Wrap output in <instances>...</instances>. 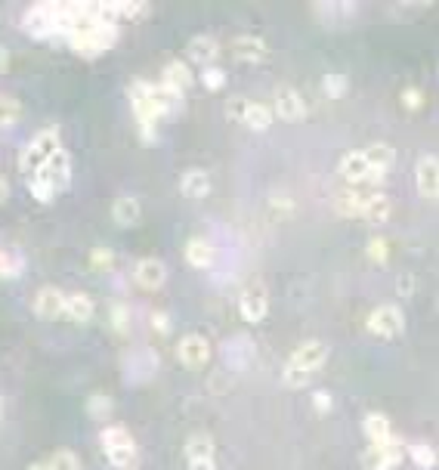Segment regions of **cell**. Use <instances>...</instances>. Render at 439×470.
Wrapping results in <instances>:
<instances>
[{
  "label": "cell",
  "mask_w": 439,
  "mask_h": 470,
  "mask_svg": "<svg viewBox=\"0 0 439 470\" xmlns=\"http://www.w3.org/2000/svg\"><path fill=\"white\" fill-rule=\"evenodd\" d=\"M130 96V109H134V118L140 124V136L146 146H155L158 143V115L152 109V84L149 81H134L127 90Z\"/></svg>",
  "instance_id": "3"
},
{
  "label": "cell",
  "mask_w": 439,
  "mask_h": 470,
  "mask_svg": "<svg viewBox=\"0 0 439 470\" xmlns=\"http://www.w3.org/2000/svg\"><path fill=\"white\" fill-rule=\"evenodd\" d=\"M177 359H180V366L192 368V372L204 368V366H208V359H211L208 337H202V335H183V337H180V343H177Z\"/></svg>",
  "instance_id": "10"
},
{
  "label": "cell",
  "mask_w": 439,
  "mask_h": 470,
  "mask_svg": "<svg viewBox=\"0 0 439 470\" xmlns=\"http://www.w3.org/2000/svg\"><path fill=\"white\" fill-rule=\"evenodd\" d=\"M223 356L232 368H244L250 359H254V343H250V337L238 335V337H232V341L223 343Z\"/></svg>",
  "instance_id": "21"
},
{
  "label": "cell",
  "mask_w": 439,
  "mask_h": 470,
  "mask_svg": "<svg viewBox=\"0 0 439 470\" xmlns=\"http://www.w3.org/2000/svg\"><path fill=\"white\" fill-rule=\"evenodd\" d=\"M25 470H47V461H37V465H28Z\"/></svg>",
  "instance_id": "54"
},
{
  "label": "cell",
  "mask_w": 439,
  "mask_h": 470,
  "mask_svg": "<svg viewBox=\"0 0 439 470\" xmlns=\"http://www.w3.org/2000/svg\"><path fill=\"white\" fill-rule=\"evenodd\" d=\"M273 121H275V115H273V109L269 105H263V103H248V112H244V127H250V130H269L273 127Z\"/></svg>",
  "instance_id": "30"
},
{
  "label": "cell",
  "mask_w": 439,
  "mask_h": 470,
  "mask_svg": "<svg viewBox=\"0 0 439 470\" xmlns=\"http://www.w3.org/2000/svg\"><path fill=\"white\" fill-rule=\"evenodd\" d=\"M390 211H393V204H390V198L384 196V192H368V198H366V204H362V220H368V223H384V220H390Z\"/></svg>",
  "instance_id": "23"
},
{
  "label": "cell",
  "mask_w": 439,
  "mask_h": 470,
  "mask_svg": "<svg viewBox=\"0 0 439 470\" xmlns=\"http://www.w3.org/2000/svg\"><path fill=\"white\" fill-rule=\"evenodd\" d=\"M47 470H81V458L72 449H56L47 458Z\"/></svg>",
  "instance_id": "35"
},
{
  "label": "cell",
  "mask_w": 439,
  "mask_h": 470,
  "mask_svg": "<svg viewBox=\"0 0 439 470\" xmlns=\"http://www.w3.org/2000/svg\"><path fill=\"white\" fill-rule=\"evenodd\" d=\"M347 87H350L347 74H325L322 78V90H325V96H331V99H341L343 93H347Z\"/></svg>",
  "instance_id": "39"
},
{
  "label": "cell",
  "mask_w": 439,
  "mask_h": 470,
  "mask_svg": "<svg viewBox=\"0 0 439 470\" xmlns=\"http://www.w3.org/2000/svg\"><path fill=\"white\" fill-rule=\"evenodd\" d=\"M248 103H250V99H244V96H232L229 103H226V115H229V121L242 124L244 121V112H248Z\"/></svg>",
  "instance_id": "42"
},
{
  "label": "cell",
  "mask_w": 439,
  "mask_h": 470,
  "mask_svg": "<svg viewBox=\"0 0 439 470\" xmlns=\"http://www.w3.org/2000/svg\"><path fill=\"white\" fill-rule=\"evenodd\" d=\"M368 173H372V167H368V161L362 152H347L341 158V177L347 180V183H353V186L366 183Z\"/></svg>",
  "instance_id": "22"
},
{
  "label": "cell",
  "mask_w": 439,
  "mask_h": 470,
  "mask_svg": "<svg viewBox=\"0 0 439 470\" xmlns=\"http://www.w3.org/2000/svg\"><path fill=\"white\" fill-rule=\"evenodd\" d=\"M115 19H142L149 12V4H134V0H112Z\"/></svg>",
  "instance_id": "38"
},
{
  "label": "cell",
  "mask_w": 439,
  "mask_h": 470,
  "mask_svg": "<svg viewBox=\"0 0 439 470\" xmlns=\"http://www.w3.org/2000/svg\"><path fill=\"white\" fill-rule=\"evenodd\" d=\"M269 109H273V115H279L281 121H291V124H297L306 118V103L294 87H279Z\"/></svg>",
  "instance_id": "11"
},
{
  "label": "cell",
  "mask_w": 439,
  "mask_h": 470,
  "mask_svg": "<svg viewBox=\"0 0 439 470\" xmlns=\"http://www.w3.org/2000/svg\"><path fill=\"white\" fill-rule=\"evenodd\" d=\"M362 155H366L372 173H384V177H387V171L397 165V149H393L390 143H372L368 149H362Z\"/></svg>",
  "instance_id": "19"
},
{
  "label": "cell",
  "mask_w": 439,
  "mask_h": 470,
  "mask_svg": "<svg viewBox=\"0 0 439 470\" xmlns=\"http://www.w3.org/2000/svg\"><path fill=\"white\" fill-rule=\"evenodd\" d=\"M112 217H115L118 227H134V223H140V202L134 196H121L112 204Z\"/></svg>",
  "instance_id": "28"
},
{
  "label": "cell",
  "mask_w": 439,
  "mask_h": 470,
  "mask_svg": "<svg viewBox=\"0 0 439 470\" xmlns=\"http://www.w3.org/2000/svg\"><path fill=\"white\" fill-rule=\"evenodd\" d=\"M28 192L35 196V202H41V204H50V202L56 198L53 192H50V186L43 183L41 177H31V180H28Z\"/></svg>",
  "instance_id": "41"
},
{
  "label": "cell",
  "mask_w": 439,
  "mask_h": 470,
  "mask_svg": "<svg viewBox=\"0 0 439 470\" xmlns=\"http://www.w3.org/2000/svg\"><path fill=\"white\" fill-rule=\"evenodd\" d=\"M186 260L196 269H208L211 263H214V248H211L204 238H192V242L186 244Z\"/></svg>",
  "instance_id": "29"
},
{
  "label": "cell",
  "mask_w": 439,
  "mask_h": 470,
  "mask_svg": "<svg viewBox=\"0 0 439 470\" xmlns=\"http://www.w3.org/2000/svg\"><path fill=\"white\" fill-rule=\"evenodd\" d=\"M65 319H72L74 325H84L93 319V300L87 297V294L74 291V294H65V312H62Z\"/></svg>",
  "instance_id": "25"
},
{
  "label": "cell",
  "mask_w": 439,
  "mask_h": 470,
  "mask_svg": "<svg viewBox=\"0 0 439 470\" xmlns=\"http://www.w3.org/2000/svg\"><path fill=\"white\" fill-rule=\"evenodd\" d=\"M180 192H183L186 198H204L211 192V177L204 171H186L183 177H180Z\"/></svg>",
  "instance_id": "27"
},
{
  "label": "cell",
  "mask_w": 439,
  "mask_h": 470,
  "mask_svg": "<svg viewBox=\"0 0 439 470\" xmlns=\"http://www.w3.org/2000/svg\"><path fill=\"white\" fill-rule=\"evenodd\" d=\"M403 461H405V446L397 436H390L384 446H368L366 452V465L372 470H397Z\"/></svg>",
  "instance_id": "12"
},
{
  "label": "cell",
  "mask_w": 439,
  "mask_h": 470,
  "mask_svg": "<svg viewBox=\"0 0 439 470\" xmlns=\"http://www.w3.org/2000/svg\"><path fill=\"white\" fill-rule=\"evenodd\" d=\"M134 279H136V285L146 288V291H158L167 281V266L161 260H155V257H142L134 269Z\"/></svg>",
  "instance_id": "14"
},
{
  "label": "cell",
  "mask_w": 439,
  "mask_h": 470,
  "mask_svg": "<svg viewBox=\"0 0 439 470\" xmlns=\"http://www.w3.org/2000/svg\"><path fill=\"white\" fill-rule=\"evenodd\" d=\"M189 470H217V461H202V465H189Z\"/></svg>",
  "instance_id": "53"
},
{
  "label": "cell",
  "mask_w": 439,
  "mask_h": 470,
  "mask_svg": "<svg viewBox=\"0 0 439 470\" xmlns=\"http://www.w3.org/2000/svg\"><path fill=\"white\" fill-rule=\"evenodd\" d=\"M238 312H242V319L244 322H250V325H257V322H263L266 319V312H269V291H266V285H248L242 291V297H238Z\"/></svg>",
  "instance_id": "9"
},
{
  "label": "cell",
  "mask_w": 439,
  "mask_h": 470,
  "mask_svg": "<svg viewBox=\"0 0 439 470\" xmlns=\"http://www.w3.org/2000/svg\"><path fill=\"white\" fill-rule=\"evenodd\" d=\"M232 381H229V372H214L208 378V390L217 393V397H223V393H229Z\"/></svg>",
  "instance_id": "44"
},
{
  "label": "cell",
  "mask_w": 439,
  "mask_h": 470,
  "mask_svg": "<svg viewBox=\"0 0 439 470\" xmlns=\"http://www.w3.org/2000/svg\"><path fill=\"white\" fill-rule=\"evenodd\" d=\"M273 204H275V208H285V211H291V208H294L291 198H285V196H273Z\"/></svg>",
  "instance_id": "52"
},
{
  "label": "cell",
  "mask_w": 439,
  "mask_h": 470,
  "mask_svg": "<svg viewBox=\"0 0 439 470\" xmlns=\"http://www.w3.org/2000/svg\"><path fill=\"white\" fill-rule=\"evenodd\" d=\"M232 56H235L238 62H250V65H257V62H263L269 56V47L263 43V37L238 35L235 41H232Z\"/></svg>",
  "instance_id": "16"
},
{
  "label": "cell",
  "mask_w": 439,
  "mask_h": 470,
  "mask_svg": "<svg viewBox=\"0 0 439 470\" xmlns=\"http://www.w3.org/2000/svg\"><path fill=\"white\" fill-rule=\"evenodd\" d=\"M161 84L165 87H171V90H177V93H186L192 87V72H189V65L186 62H167L165 65V74H161Z\"/></svg>",
  "instance_id": "26"
},
{
  "label": "cell",
  "mask_w": 439,
  "mask_h": 470,
  "mask_svg": "<svg viewBox=\"0 0 439 470\" xmlns=\"http://www.w3.org/2000/svg\"><path fill=\"white\" fill-rule=\"evenodd\" d=\"M59 149H62V140L56 127H47V130H41V134H35V140H31L28 146L22 149V155H19V171H22V177L25 180L35 177V173L47 165L50 155H56Z\"/></svg>",
  "instance_id": "5"
},
{
  "label": "cell",
  "mask_w": 439,
  "mask_h": 470,
  "mask_svg": "<svg viewBox=\"0 0 439 470\" xmlns=\"http://www.w3.org/2000/svg\"><path fill=\"white\" fill-rule=\"evenodd\" d=\"M152 328L158 335H171V316L167 312H152Z\"/></svg>",
  "instance_id": "48"
},
{
  "label": "cell",
  "mask_w": 439,
  "mask_h": 470,
  "mask_svg": "<svg viewBox=\"0 0 439 470\" xmlns=\"http://www.w3.org/2000/svg\"><path fill=\"white\" fill-rule=\"evenodd\" d=\"M316 12L331 22H343V19H356L359 6L356 4H316Z\"/></svg>",
  "instance_id": "33"
},
{
  "label": "cell",
  "mask_w": 439,
  "mask_h": 470,
  "mask_svg": "<svg viewBox=\"0 0 439 470\" xmlns=\"http://www.w3.org/2000/svg\"><path fill=\"white\" fill-rule=\"evenodd\" d=\"M415 183L418 192L424 198H436L439 196V158L436 155H424L415 167Z\"/></svg>",
  "instance_id": "15"
},
{
  "label": "cell",
  "mask_w": 439,
  "mask_h": 470,
  "mask_svg": "<svg viewBox=\"0 0 439 470\" xmlns=\"http://www.w3.org/2000/svg\"><path fill=\"white\" fill-rule=\"evenodd\" d=\"M35 177H41L43 183L50 186V192H53V196L65 192L68 186H72V155H68L65 149H59L56 155H50L47 165H43Z\"/></svg>",
  "instance_id": "8"
},
{
  "label": "cell",
  "mask_w": 439,
  "mask_h": 470,
  "mask_svg": "<svg viewBox=\"0 0 439 470\" xmlns=\"http://www.w3.org/2000/svg\"><path fill=\"white\" fill-rule=\"evenodd\" d=\"M328 353H331V347L325 341H306V343H300V347L291 353V359H288L285 372H281V384L291 387V390H297V387H306V381H310L312 374H316L319 368L325 366Z\"/></svg>",
  "instance_id": "1"
},
{
  "label": "cell",
  "mask_w": 439,
  "mask_h": 470,
  "mask_svg": "<svg viewBox=\"0 0 439 470\" xmlns=\"http://www.w3.org/2000/svg\"><path fill=\"white\" fill-rule=\"evenodd\" d=\"M112 322H115L118 331L127 328V306H112Z\"/></svg>",
  "instance_id": "49"
},
{
  "label": "cell",
  "mask_w": 439,
  "mask_h": 470,
  "mask_svg": "<svg viewBox=\"0 0 439 470\" xmlns=\"http://www.w3.org/2000/svg\"><path fill=\"white\" fill-rule=\"evenodd\" d=\"M186 56H189V62H198V65H204L208 68L211 62L220 56V43H217V37H211V35H196L189 41V47H186Z\"/></svg>",
  "instance_id": "18"
},
{
  "label": "cell",
  "mask_w": 439,
  "mask_h": 470,
  "mask_svg": "<svg viewBox=\"0 0 439 470\" xmlns=\"http://www.w3.org/2000/svg\"><path fill=\"white\" fill-rule=\"evenodd\" d=\"M368 257H372L374 263H384L387 260V254H390V248H387V242L381 235H374L372 242H368Z\"/></svg>",
  "instance_id": "45"
},
{
  "label": "cell",
  "mask_w": 439,
  "mask_h": 470,
  "mask_svg": "<svg viewBox=\"0 0 439 470\" xmlns=\"http://www.w3.org/2000/svg\"><path fill=\"white\" fill-rule=\"evenodd\" d=\"M366 198H368V192H362V189H347V192H341V196L335 198V204H337V214H343V217H359L362 214V204H366Z\"/></svg>",
  "instance_id": "31"
},
{
  "label": "cell",
  "mask_w": 439,
  "mask_h": 470,
  "mask_svg": "<svg viewBox=\"0 0 439 470\" xmlns=\"http://www.w3.org/2000/svg\"><path fill=\"white\" fill-rule=\"evenodd\" d=\"M366 328H368V335L381 337V341H397V337L405 331V316L397 304H384V306H378V310L368 312Z\"/></svg>",
  "instance_id": "6"
},
{
  "label": "cell",
  "mask_w": 439,
  "mask_h": 470,
  "mask_svg": "<svg viewBox=\"0 0 439 470\" xmlns=\"http://www.w3.org/2000/svg\"><path fill=\"white\" fill-rule=\"evenodd\" d=\"M403 105L409 112H418L424 105V93L418 90V87H405V93H403Z\"/></svg>",
  "instance_id": "46"
},
{
  "label": "cell",
  "mask_w": 439,
  "mask_h": 470,
  "mask_svg": "<svg viewBox=\"0 0 439 470\" xmlns=\"http://www.w3.org/2000/svg\"><path fill=\"white\" fill-rule=\"evenodd\" d=\"M183 452H186V465H202V461H214L217 446L208 434H192L189 440H186Z\"/></svg>",
  "instance_id": "20"
},
{
  "label": "cell",
  "mask_w": 439,
  "mask_h": 470,
  "mask_svg": "<svg viewBox=\"0 0 439 470\" xmlns=\"http://www.w3.org/2000/svg\"><path fill=\"white\" fill-rule=\"evenodd\" d=\"M202 84L208 87L211 93L223 90V87H226V72H223V68H217V65H208V68H204V74H202Z\"/></svg>",
  "instance_id": "40"
},
{
  "label": "cell",
  "mask_w": 439,
  "mask_h": 470,
  "mask_svg": "<svg viewBox=\"0 0 439 470\" xmlns=\"http://www.w3.org/2000/svg\"><path fill=\"white\" fill-rule=\"evenodd\" d=\"M22 31L35 41H47V37L59 35V25H56V4H37L31 6L22 16Z\"/></svg>",
  "instance_id": "7"
},
{
  "label": "cell",
  "mask_w": 439,
  "mask_h": 470,
  "mask_svg": "<svg viewBox=\"0 0 439 470\" xmlns=\"http://www.w3.org/2000/svg\"><path fill=\"white\" fill-rule=\"evenodd\" d=\"M87 415L93 418V421H109V415H112V409H115V403H112V397L109 393H90L87 397Z\"/></svg>",
  "instance_id": "32"
},
{
  "label": "cell",
  "mask_w": 439,
  "mask_h": 470,
  "mask_svg": "<svg viewBox=\"0 0 439 470\" xmlns=\"http://www.w3.org/2000/svg\"><path fill=\"white\" fill-rule=\"evenodd\" d=\"M0 415H4V399H0Z\"/></svg>",
  "instance_id": "55"
},
{
  "label": "cell",
  "mask_w": 439,
  "mask_h": 470,
  "mask_svg": "<svg viewBox=\"0 0 439 470\" xmlns=\"http://www.w3.org/2000/svg\"><path fill=\"white\" fill-rule=\"evenodd\" d=\"M112 263H115V254H112L109 248H93L90 250V266L93 269H112Z\"/></svg>",
  "instance_id": "43"
},
{
  "label": "cell",
  "mask_w": 439,
  "mask_h": 470,
  "mask_svg": "<svg viewBox=\"0 0 439 470\" xmlns=\"http://www.w3.org/2000/svg\"><path fill=\"white\" fill-rule=\"evenodd\" d=\"M65 312V294L59 288H41L35 297V316L41 319H59Z\"/></svg>",
  "instance_id": "17"
},
{
  "label": "cell",
  "mask_w": 439,
  "mask_h": 470,
  "mask_svg": "<svg viewBox=\"0 0 439 470\" xmlns=\"http://www.w3.org/2000/svg\"><path fill=\"white\" fill-rule=\"evenodd\" d=\"M99 443H103V452H105V458H109L112 467L115 470H134L136 443H134V436H130L127 428H121V424H109V428H103V434H99Z\"/></svg>",
  "instance_id": "4"
},
{
  "label": "cell",
  "mask_w": 439,
  "mask_h": 470,
  "mask_svg": "<svg viewBox=\"0 0 439 470\" xmlns=\"http://www.w3.org/2000/svg\"><path fill=\"white\" fill-rule=\"evenodd\" d=\"M19 118H22V103L12 96H4L0 93V130L10 127V124H16Z\"/></svg>",
  "instance_id": "37"
},
{
  "label": "cell",
  "mask_w": 439,
  "mask_h": 470,
  "mask_svg": "<svg viewBox=\"0 0 439 470\" xmlns=\"http://www.w3.org/2000/svg\"><path fill=\"white\" fill-rule=\"evenodd\" d=\"M409 458L415 461L421 470H434L436 467V449L427 446V443H412L409 446Z\"/></svg>",
  "instance_id": "34"
},
{
  "label": "cell",
  "mask_w": 439,
  "mask_h": 470,
  "mask_svg": "<svg viewBox=\"0 0 439 470\" xmlns=\"http://www.w3.org/2000/svg\"><path fill=\"white\" fill-rule=\"evenodd\" d=\"M22 269H25L22 254H16V250H0V279H16Z\"/></svg>",
  "instance_id": "36"
},
{
  "label": "cell",
  "mask_w": 439,
  "mask_h": 470,
  "mask_svg": "<svg viewBox=\"0 0 439 470\" xmlns=\"http://www.w3.org/2000/svg\"><path fill=\"white\" fill-rule=\"evenodd\" d=\"M186 105V93H177L165 84H152V109L158 118H177Z\"/></svg>",
  "instance_id": "13"
},
{
  "label": "cell",
  "mask_w": 439,
  "mask_h": 470,
  "mask_svg": "<svg viewBox=\"0 0 439 470\" xmlns=\"http://www.w3.org/2000/svg\"><path fill=\"white\" fill-rule=\"evenodd\" d=\"M362 430H366V436H368V443H372V446H384V443L393 436L390 418L381 415V412H372V415H366V421H362Z\"/></svg>",
  "instance_id": "24"
},
{
  "label": "cell",
  "mask_w": 439,
  "mask_h": 470,
  "mask_svg": "<svg viewBox=\"0 0 439 470\" xmlns=\"http://www.w3.org/2000/svg\"><path fill=\"white\" fill-rule=\"evenodd\" d=\"M312 405H316L319 415H328V412H331V393L316 390V393H312Z\"/></svg>",
  "instance_id": "47"
},
{
  "label": "cell",
  "mask_w": 439,
  "mask_h": 470,
  "mask_svg": "<svg viewBox=\"0 0 439 470\" xmlns=\"http://www.w3.org/2000/svg\"><path fill=\"white\" fill-rule=\"evenodd\" d=\"M118 37H121V31H118V22H99V19H93L87 28H81V31H74V35H68L65 43L78 56H84V59H93V56H99V53H105V50L115 47Z\"/></svg>",
  "instance_id": "2"
},
{
  "label": "cell",
  "mask_w": 439,
  "mask_h": 470,
  "mask_svg": "<svg viewBox=\"0 0 439 470\" xmlns=\"http://www.w3.org/2000/svg\"><path fill=\"white\" fill-rule=\"evenodd\" d=\"M6 68H10V50H6L4 43H0V74H4Z\"/></svg>",
  "instance_id": "50"
},
{
  "label": "cell",
  "mask_w": 439,
  "mask_h": 470,
  "mask_svg": "<svg viewBox=\"0 0 439 470\" xmlns=\"http://www.w3.org/2000/svg\"><path fill=\"white\" fill-rule=\"evenodd\" d=\"M6 198H10V180H6L4 173H0V204H4Z\"/></svg>",
  "instance_id": "51"
}]
</instances>
